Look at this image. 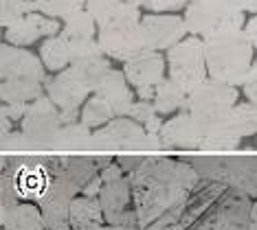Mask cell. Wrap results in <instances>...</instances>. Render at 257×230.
I'll return each instance as SVG.
<instances>
[{
    "mask_svg": "<svg viewBox=\"0 0 257 230\" xmlns=\"http://www.w3.org/2000/svg\"><path fill=\"white\" fill-rule=\"evenodd\" d=\"M116 164H121L132 188L143 186H178L194 191L200 175L180 156H156V153H116Z\"/></svg>",
    "mask_w": 257,
    "mask_h": 230,
    "instance_id": "1",
    "label": "cell"
},
{
    "mask_svg": "<svg viewBox=\"0 0 257 230\" xmlns=\"http://www.w3.org/2000/svg\"><path fill=\"white\" fill-rule=\"evenodd\" d=\"M253 44L246 33L233 31L204 42L209 79L222 81L229 86H244L246 77L253 68Z\"/></svg>",
    "mask_w": 257,
    "mask_h": 230,
    "instance_id": "2",
    "label": "cell"
},
{
    "mask_svg": "<svg viewBox=\"0 0 257 230\" xmlns=\"http://www.w3.org/2000/svg\"><path fill=\"white\" fill-rule=\"evenodd\" d=\"M185 22L187 31L204 42L246 27L244 11L235 0H191L185 9Z\"/></svg>",
    "mask_w": 257,
    "mask_h": 230,
    "instance_id": "3",
    "label": "cell"
},
{
    "mask_svg": "<svg viewBox=\"0 0 257 230\" xmlns=\"http://www.w3.org/2000/svg\"><path fill=\"white\" fill-rule=\"evenodd\" d=\"M141 11L139 7H127L123 16H119L110 25L99 29L97 42L101 46L103 55L110 60L130 62L134 57L150 53V44L145 38V31L141 27Z\"/></svg>",
    "mask_w": 257,
    "mask_h": 230,
    "instance_id": "4",
    "label": "cell"
},
{
    "mask_svg": "<svg viewBox=\"0 0 257 230\" xmlns=\"http://www.w3.org/2000/svg\"><path fill=\"white\" fill-rule=\"evenodd\" d=\"M169 62V79L187 94L200 88L207 81V55H204V40L187 38L174 49L167 51Z\"/></svg>",
    "mask_w": 257,
    "mask_h": 230,
    "instance_id": "5",
    "label": "cell"
},
{
    "mask_svg": "<svg viewBox=\"0 0 257 230\" xmlns=\"http://www.w3.org/2000/svg\"><path fill=\"white\" fill-rule=\"evenodd\" d=\"M92 147L97 149H125V151H159L165 149L161 136L148 134L141 123L132 121L130 116H116L108 125L95 129Z\"/></svg>",
    "mask_w": 257,
    "mask_h": 230,
    "instance_id": "6",
    "label": "cell"
},
{
    "mask_svg": "<svg viewBox=\"0 0 257 230\" xmlns=\"http://www.w3.org/2000/svg\"><path fill=\"white\" fill-rule=\"evenodd\" d=\"M235 105H237L235 86L222 84V81H215V79H207L200 88H196L189 94L185 112H189L194 119L211 127L215 123L224 121Z\"/></svg>",
    "mask_w": 257,
    "mask_h": 230,
    "instance_id": "7",
    "label": "cell"
},
{
    "mask_svg": "<svg viewBox=\"0 0 257 230\" xmlns=\"http://www.w3.org/2000/svg\"><path fill=\"white\" fill-rule=\"evenodd\" d=\"M253 199L242 191L229 186L218 204L211 208L204 219L194 230H250V213H253Z\"/></svg>",
    "mask_w": 257,
    "mask_h": 230,
    "instance_id": "8",
    "label": "cell"
},
{
    "mask_svg": "<svg viewBox=\"0 0 257 230\" xmlns=\"http://www.w3.org/2000/svg\"><path fill=\"white\" fill-rule=\"evenodd\" d=\"M189 191L178 186H143L134 188V206L139 215V228L150 230L165 213L183 206Z\"/></svg>",
    "mask_w": 257,
    "mask_h": 230,
    "instance_id": "9",
    "label": "cell"
},
{
    "mask_svg": "<svg viewBox=\"0 0 257 230\" xmlns=\"http://www.w3.org/2000/svg\"><path fill=\"white\" fill-rule=\"evenodd\" d=\"M64 127L60 108L51 101L49 97L38 99L36 103L29 105L27 116L20 121V132L44 153V149H51L55 136Z\"/></svg>",
    "mask_w": 257,
    "mask_h": 230,
    "instance_id": "10",
    "label": "cell"
},
{
    "mask_svg": "<svg viewBox=\"0 0 257 230\" xmlns=\"http://www.w3.org/2000/svg\"><path fill=\"white\" fill-rule=\"evenodd\" d=\"M46 94L60 110H81L84 101L95 94V81L77 66H68L44 84Z\"/></svg>",
    "mask_w": 257,
    "mask_h": 230,
    "instance_id": "11",
    "label": "cell"
},
{
    "mask_svg": "<svg viewBox=\"0 0 257 230\" xmlns=\"http://www.w3.org/2000/svg\"><path fill=\"white\" fill-rule=\"evenodd\" d=\"M99 204L103 208L108 226L139 228V215L134 206V188L127 178L116 182H106L99 193Z\"/></svg>",
    "mask_w": 257,
    "mask_h": 230,
    "instance_id": "12",
    "label": "cell"
},
{
    "mask_svg": "<svg viewBox=\"0 0 257 230\" xmlns=\"http://www.w3.org/2000/svg\"><path fill=\"white\" fill-rule=\"evenodd\" d=\"M81 195V188L77 184L62 178H53L51 188L38 202L42 210L44 223L49 230H73L71 228V204L73 199Z\"/></svg>",
    "mask_w": 257,
    "mask_h": 230,
    "instance_id": "13",
    "label": "cell"
},
{
    "mask_svg": "<svg viewBox=\"0 0 257 230\" xmlns=\"http://www.w3.org/2000/svg\"><path fill=\"white\" fill-rule=\"evenodd\" d=\"M123 75L127 84L137 88V97L141 101H154L156 88L165 81V60L159 51H150L125 62Z\"/></svg>",
    "mask_w": 257,
    "mask_h": 230,
    "instance_id": "14",
    "label": "cell"
},
{
    "mask_svg": "<svg viewBox=\"0 0 257 230\" xmlns=\"http://www.w3.org/2000/svg\"><path fill=\"white\" fill-rule=\"evenodd\" d=\"M161 140L165 147H180V149H202L204 140L209 136V125H204L198 119L183 112L165 121L161 129Z\"/></svg>",
    "mask_w": 257,
    "mask_h": 230,
    "instance_id": "15",
    "label": "cell"
},
{
    "mask_svg": "<svg viewBox=\"0 0 257 230\" xmlns=\"http://www.w3.org/2000/svg\"><path fill=\"white\" fill-rule=\"evenodd\" d=\"M0 73L3 81L9 79H33L40 84H46L49 77L44 75V64L33 55L31 51L14 44H3L0 49Z\"/></svg>",
    "mask_w": 257,
    "mask_h": 230,
    "instance_id": "16",
    "label": "cell"
},
{
    "mask_svg": "<svg viewBox=\"0 0 257 230\" xmlns=\"http://www.w3.org/2000/svg\"><path fill=\"white\" fill-rule=\"evenodd\" d=\"M46 164H49L53 178L73 182V184H77L81 188V193L99 175L95 156H88V153H81V156H73V153H46Z\"/></svg>",
    "mask_w": 257,
    "mask_h": 230,
    "instance_id": "17",
    "label": "cell"
},
{
    "mask_svg": "<svg viewBox=\"0 0 257 230\" xmlns=\"http://www.w3.org/2000/svg\"><path fill=\"white\" fill-rule=\"evenodd\" d=\"M141 27L148 38L150 51L174 49L185 40L187 22L180 16H165V14H152L141 20Z\"/></svg>",
    "mask_w": 257,
    "mask_h": 230,
    "instance_id": "18",
    "label": "cell"
},
{
    "mask_svg": "<svg viewBox=\"0 0 257 230\" xmlns=\"http://www.w3.org/2000/svg\"><path fill=\"white\" fill-rule=\"evenodd\" d=\"M53 184V173L46 164V153H33L31 160L16 175V188L22 202H40Z\"/></svg>",
    "mask_w": 257,
    "mask_h": 230,
    "instance_id": "19",
    "label": "cell"
},
{
    "mask_svg": "<svg viewBox=\"0 0 257 230\" xmlns=\"http://www.w3.org/2000/svg\"><path fill=\"white\" fill-rule=\"evenodd\" d=\"M226 184L222 182H213V180H200L196 184V188L189 193V197L185 199V208H183V217L180 223L187 230H194L204 217L211 213V208L218 204V199L224 195Z\"/></svg>",
    "mask_w": 257,
    "mask_h": 230,
    "instance_id": "20",
    "label": "cell"
},
{
    "mask_svg": "<svg viewBox=\"0 0 257 230\" xmlns=\"http://www.w3.org/2000/svg\"><path fill=\"white\" fill-rule=\"evenodd\" d=\"M60 33H62L60 22L55 18H49L36 11V14L20 18L18 22H14V25L5 29V40H7V44H14V46H29L36 40H42V38L49 40Z\"/></svg>",
    "mask_w": 257,
    "mask_h": 230,
    "instance_id": "21",
    "label": "cell"
},
{
    "mask_svg": "<svg viewBox=\"0 0 257 230\" xmlns=\"http://www.w3.org/2000/svg\"><path fill=\"white\" fill-rule=\"evenodd\" d=\"M224 184L257 202V153L224 156Z\"/></svg>",
    "mask_w": 257,
    "mask_h": 230,
    "instance_id": "22",
    "label": "cell"
},
{
    "mask_svg": "<svg viewBox=\"0 0 257 230\" xmlns=\"http://www.w3.org/2000/svg\"><path fill=\"white\" fill-rule=\"evenodd\" d=\"M95 97L103 99L112 108L116 116H127L134 105V97H132V90H130L125 75L114 68H110L106 75L99 77V81L95 86Z\"/></svg>",
    "mask_w": 257,
    "mask_h": 230,
    "instance_id": "23",
    "label": "cell"
},
{
    "mask_svg": "<svg viewBox=\"0 0 257 230\" xmlns=\"http://www.w3.org/2000/svg\"><path fill=\"white\" fill-rule=\"evenodd\" d=\"M3 230H49L44 223L42 210L33 202H20L18 206L0 213Z\"/></svg>",
    "mask_w": 257,
    "mask_h": 230,
    "instance_id": "24",
    "label": "cell"
},
{
    "mask_svg": "<svg viewBox=\"0 0 257 230\" xmlns=\"http://www.w3.org/2000/svg\"><path fill=\"white\" fill-rule=\"evenodd\" d=\"M106 223L99 197L77 195L71 204V228L73 230H101Z\"/></svg>",
    "mask_w": 257,
    "mask_h": 230,
    "instance_id": "25",
    "label": "cell"
},
{
    "mask_svg": "<svg viewBox=\"0 0 257 230\" xmlns=\"http://www.w3.org/2000/svg\"><path fill=\"white\" fill-rule=\"evenodd\" d=\"M40 55H42L44 68L62 73L73 64V40L64 33L44 40L42 46H40Z\"/></svg>",
    "mask_w": 257,
    "mask_h": 230,
    "instance_id": "26",
    "label": "cell"
},
{
    "mask_svg": "<svg viewBox=\"0 0 257 230\" xmlns=\"http://www.w3.org/2000/svg\"><path fill=\"white\" fill-rule=\"evenodd\" d=\"M224 129L229 134H233L235 138H246V136H255L257 134V105L255 103H237L235 108L229 112L224 121H220Z\"/></svg>",
    "mask_w": 257,
    "mask_h": 230,
    "instance_id": "27",
    "label": "cell"
},
{
    "mask_svg": "<svg viewBox=\"0 0 257 230\" xmlns=\"http://www.w3.org/2000/svg\"><path fill=\"white\" fill-rule=\"evenodd\" d=\"M0 97H3V103L31 105L38 99L44 97V88L40 81H33V79H9V81H3Z\"/></svg>",
    "mask_w": 257,
    "mask_h": 230,
    "instance_id": "28",
    "label": "cell"
},
{
    "mask_svg": "<svg viewBox=\"0 0 257 230\" xmlns=\"http://www.w3.org/2000/svg\"><path fill=\"white\" fill-rule=\"evenodd\" d=\"M194 167L200 180H213L224 184V153H180Z\"/></svg>",
    "mask_w": 257,
    "mask_h": 230,
    "instance_id": "29",
    "label": "cell"
},
{
    "mask_svg": "<svg viewBox=\"0 0 257 230\" xmlns=\"http://www.w3.org/2000/svg\"><path fill=\"white\" fill-rule=\"evenodd\" d=\"M92 147V132L84 123H73V125H64L60 134L55 136L51 149H62V151H81Z\"/></svg>",
    "mask_w": 257,
    "mask_h": 230,
    "instance_id": "30",
    "label": "cell"
},
{
    "mask_svg": "<svg viewBox=\"0 0 257 230\" xmlns=\"http://www.w3.org/2000/svg\"><path fill=\"white\" fill-rule=\"evenodd\" d=\"M187 94L183 88H178L172 79H165L163 84L156 88V94H154V108L159 114H167V112H178V110H185L187 108Z\"/></svg>",
    "mask_w": 257,
    "mask_h": 230,
    "instance_id": "31",
    "label": "cell"
},
{
    "mask_svg": "<svg viewBox=\"0 0 257 230\" xmlns=\"http://www.w3.org/2000/svg\"><path fill=\"white\" fill-rule=\"evenodd\" d=\"M116 114L112 112V108L99 97H90L88 101L81 105V119L79 123H84L86 127H103L108 125L110 121H114Z\"/></svg>",
    "mask_w": 257,
    "mask_h": 230,
    "instance_id": "32",
    "label": "cell"
},
{
    "mask_svg": "<svg viewBox=\"0 0 257 230\" xmlns=\"http://www.w3.org/2000/svg\"><path fill=\"white\" fill-rule=\"evenodd\" d=\"M130 7L123 0H86V11L95 18L99 29L110 25L119 16H123V11Z\"/></svg>",
    "mask_w": 257,
    "mask_h": 230,
    "instance_id": "33",
    "label": "cell"
},
{
    "mask_svg": "<svg viewBox=\"0 0 257 230\" xmlns=\"http://www.w3.org/2000/svg\"><path fill=\"white\" fill-rule=\"evenodd\" d=\"M95 18H92L86 9L77 11V14L68 16L64 20V27H62V33L68 35L71 40H92L95 35Z\"/></svg>",
    "mask_w": 257,
    "mask_h": 230,
    "instance_id": "34",
    "label": "cell"
},
{
    "mask_svg": "<svg viewBox=\"0 0 257 230\" xmlns=\"http://www.w3.org/2000/svg\"><path fill=\"white\" fill-rule=\"evenodd\" d=\"M38 3L36 0H0V22L7 29L9 25L18 22L20 18L29 14H36Z\"/></svg>",
    "mask_w": 257,
    "mask_h": 230,
    "instance_id": "35",
    "label": "cell"
},
{
    "mask_svg": "<svg viewBox=\"0 0 257 230\" xmlns=\"http://www.w3.org/2000/svg\"><path fill=\"white\" fill-rule=\"evenodd\" d=\"M86 0H38V11L49 18H62L66 20L68 16L77 14L84 9Z\"/></svg>",
    "mask_w": 257,
    "mask_h": 230,
    "instance_id": "36",
    "label": "cell"
},
{
    "mask_svg": "<svg viewBox=\"0 0 257 230\" xmlns=\"http://www.w3.org/2000/svg\"><path fill=\"white\" fill-rule=\"evenodd\" d=\"M0 145H3V153H42L20 129L18 132L14 129L9 136H3Z\"/></svg>",
    "mask_w": 257,
    "mask_h": 230,
    "instance_id": "37",
    "label": "cell"
},
{
    "mask_svg": "<svg viewBox=\"0 0 257 230\" xmlns=\"http://www.w3.org/2000/svg\"><path fill=\"white\" fill-rule=\"evenodd\" d=\"M20 202L22 199L18 195V188H16V180L9 175H0V213L14 208Z\"/></svg>",
    "mask_w": 257,
    "mask_h": 230,
    "instance_id": "38",
    "label": "cell"
},
{
    "mask_svg": "<svg viewBox=\"0 0 257 230\" xmlns=\"http://www.w3.org/2000/svg\"><path fill=\"white\" fill-rule=\"evenodd\" d=\"M156 114H159V112H156L154 103H152V101H141V99H139V101H134V105H132V110H130V114H127V116H130L132 121L145 125V123H150Z\"/></svg>",
    "mask_w": 257,
    "mask_h": 230,
    "instance_id": "39",
    "label": "cell"
},
{
    "mask_svg": "<svg viewBox=\"0 0 257 230\" xmlns=\"http://www.w3.org/2000/svg\"><path fill=\"white\" fill-rule=\"evenodd\" d=\"M191 0H145L143 7H148L154 14H161V11H178L187 7Z\"/></svg>",
    "mask_w": 257,
    "mask_h": 230,
    "instance_id": "40",
    "label": "cell"
},
{
    "mask_svg": "<svg viewBox=\"0 0 257 230\" xmlns=\"http://www.w3.org/2000/svg\"><path fill=\"white\" fill-rule=\"evenodd\" d=\"M29 112L27 103H3V116H7L11 121H22Z\"/></svg>",
    "mask_w": 257,
    "mask_h": 230,
    "instance_id": "41",
    "label": "cell"
},
{
    "mask_svg": "<svg viewBox=\"0 0 257 230\" xmlns=\"http://www.w3.org/2000/svg\"><path fill=\"white\" fill-rule=\"evenodd\" d=\"M244 94L248 97L250 103L257 105V60H255L253 68H250V73L246 77V84H244Z\"/></svg>",
    "mask_w": 257,
    "mask_h": 230,
    "instance_id": "42",
    "label": "cell"
},
{
    "mask_svg": "<svg viewBox=\"0 0 257 230\" xmlns=\"http://www.w3.org/2000/svg\"><path fill=\"white\" fill-rule=\"evenodd\" d=\"M101 180H103V184L106 182H116V180H121V178H125V173H123V169H121V164H116V160L110 164V167H106L101 171Z\"/></svg>",
    "mask_w": 257,
    "mask_h": 230,
    "instance_id": "43",
    "label": "cell"
},
{
    "mask_svg": "<svg viewBox=\"0 0 257 230\" xmlns=\"http://www.w3.org/2000/svg\"><path fill=\"white\" fill-rule=\"evenodd\" d=\"M101 188H103V180H101V175H97V178L84 188V193H81V195H86V197H99Z\"/></svg>",
    "mask_w": 257,
    "mask_h": 230,
    "instance_id": "44",
    "label": "cell"
},
{
    "mask_svg": "<svg viewBox=\"0 0 257 230\" xmlns=\"http://www.w3.org/2000/svg\"><path fill=\"white\" fill-rule=\"evenodd\" d=\"M244 33H246V38L250 40L253 49H257V16L253 18V20L246 22V27H244Z\"/></svg>",
    "mask_w": 257,
    "mask_h": 230,
    "instance_id": "45",
    "label": "cell"
},
{
    "mask_svg": "<svg viewBox=\"0 0 257 230\" xmlns=\"http://www.w3.org/2000/svg\"><path fill=\"white\" fill-rule=\"evenodd\" d=\"M250 230H257V202L253 204V213H250Z\"/></svg>",
    "mask_w": 257,
    "mask_h": 230,
    "instance_id": "46",
    "label": "cell"
},
{
    "mask_svg": "<svg viewBox=\"0 0 257 230\" xmlns=\"http://www.w3.org/2000/svg\"><path fill=\"white\" fill-rule=\"evenodd\" d=\"M123 3L132 5V7H143V5H145V0H123Z\"/></svg>",
    "mask_w": 257,
    "mask_h": 230,
    "instance_id": "47",
    "label": "cell"
},
{
    "mask_svg": "<svg viewBox=\"0 0 257 230\" xmlns=\"http://www.w3.org/2000/svg\"><path fill=\"white\" fill-rule=\"evenodd\" d=\"M101 230H143V228H119V226H103Z\"/></svg>",
    "mask_w": 257,
    "mask_h": 230,
    "instance_id": "48",
    "label": "cell"
},
{
    "mask_svg": "<svg viewBox=\"0 0 257 230\" xmlns=\"http://www.w3.org/2000/svg\"><path fill=\"white\" fill-rule=\"evenodd\" d=\"M36 3H38V0H36Z\"/></svg>",
    "mask_w": 257,
    "mask_h": 230,
    "instance_id": "49",
    "label": "cell"
}]
</instances>
